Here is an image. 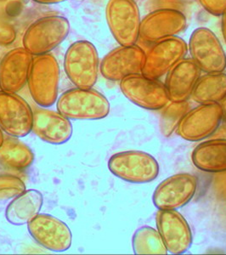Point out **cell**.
<instances>
[{"mask_svg":"<svg viewBox=\"0 0 226 255\" xmlns=\"http://www.w3.org/2000/svg\"><path fill=\"white\" fill-rule=\"evenodd\" d=\"M57 112L70 120H100L109 115L110 102L97 90L73 88L56 101Z\"/></svg>","mask_w":226,"mask_h":255,"instance_id":"1","label":"cell"},{"mask_svg":"<svg viewBox=\"0 0 226 255\" xmlns=\"http://www.w3.org/2000/svg\"><path fill=\"white\" fill-rule=\"evenodd\" d=\"M32 131L44 142L58 145L69 141L73 128L70 119L59 112L39 108L33 112Z\"/></svg>","mask_w":226,"mask_h":255,"instance_id":"18","label":"cell"},{"mask_svg":"<svg viewBox=\"0 0 226 255\" xmlns=\"http://www.w3.org/2000/svg\"><path fill=\"white\" fill-rule=\"evenodd\" d=\"M27 230L40 246L49 251L63 253L72 246L73 235L69 227L53 215L38 214L27 224Z\"/></svg>","mask_w":226,"mask_h":255,"instance_id":"14","label":"cell"},{"mask_svg":"<svg viewBox=\"0 0 226 255\" xmlns=\"http://www.w3.org/2000/svg\"><path fill=\"white\" fill-rule=\"evenodd\" d=\"M33 112L16 93L0 90V128L9 136L22 138L32 132Z\"/></svg>","mask_w":226,"mask_h":255,"instance_id":"11","label":"cell"},{"mask_svg":"<svg viewBox=\"0 0 226 255\" xmlns=\"http://www.w3.org/2000/svg\"><path fill=\"white\" fill-rule=\"evenodd\" d=\"M192 159L202 171L216 174L226 172V139L212 138L200 143L193 150Z\"/></svg>","mask_w":226,"mask_h":255,"instance_id":"21","label":"cell"},{"mask_svg":"<svg viewBox=\"0 0 226 255\" xmlns=\"http://www.w3.org/2000/svg\"><path fill=\"white\" fill-rule=\"evenodd\" d=\"M201 71L192 58H184L172 68L166 77L165 88L169 102L187 101L201 77Z\"/></svg>","mask_w":226,"mask_h":255,"instance_id":"19","label":"cell"},{"mask_svg":"<svg viewBox=\"0 0 226 255\" xmlns=\"http://www.w3.org/2000/svg\"><path fill=\"white\" fill-rule=\"evenodd\" d=\"M61 71L51 54L37 55L32 61L27 85L30 95L40 108H49L58 99Z\"/></svg>","mask_w":226,"mask_h":255,"instance_id":"2","label":"cell"},{"mask_svg":"<svg viewBox=\"0 0 226 255\" xmlns=\"http://www.w3.org/2000/svg\"><path fill=\"white\" fill-rule=\"evenodd\" d=\"M44 204V197L35 189L25 190L12 199L6 208L5 217L13 226L27 225L40 213Z\"/></svg>","mask_w":226,"mask_h":255,"instance_id":"20","label":"cell"},{"mask_svg":"<svg viewBox=\"0 0 226 255\" xmlns=\"http://www.w3.org/2000/svg\"><path fill=\"white\" fill-rule=\"evenodd\" d=\"M220 103L200 104L189 110L178 125L179 136L188 141H199L212 136L222 122Z\"/></svg>","mask_w":226,"mask_h":255,"instance_id":"10","label":"cell"},{"mask_svg":"<svg viewBox=\"0 0 226 255\" xmlns=\"http://www.w3.org/2000/svg\"><path fill=\"white\" fill-rule=\"evenodd\" d=\"M191 96L199 104L220 103L226 97V73H211L201 76Z\"/></svg>","mask_w":226,"mask_h":255,"instance_id":"22","label":"cell"},{"mask_svg":"<svg viewBox=\"0 0 226 255\" xmlns=\"http://www.w3.org/2000/svg\"><path fill=\"white\" fill-rule=\"evenodd\" d=\"M64 69L75 87L90 89L98 79L100 61L96 46L90 41L79 40L65 54Z\"/></svg>","mask_w":226,"mask_h":255,"instance_id":"3","label":"cell"},{"mask_svg":"<svg viewBox=\"0 0 226 255\" xmlns=\"http://www.w3.org/2000/svg\"><path fill=\"white\" fill-rule=\"evenodd\" d=\"M132 246L135 255H167L168 253L159 232L151 226H141L135 231Z\"/></svg>","mask_w":226,"mask_h":255,"instance_id":"24","label":"cell"},{"mask_svg":"<svg viewBox=\"0 0 226 255\" xmlns=\"http://www.w3.org/2000/svg\"><path fill=\"white\" fill-rule=\"evenodd\" d=\"M108 165L115 176L133 184L151 182L159 174L157 159L150 153L137 150L113 154Z\"/></svg>","mask_w":226,"mask_h":255,"instance_id":"5","label":"cell"},{"mask_svg":"<svg viewBox=\"0 0 226 255\" xmlns=\"http://www.w3.org/2000/svg\"><path fill=\"white\" fill-rule=\"evenodd\" d=\"M198 180L194 174L180 173L162 180L152 195L157 209L177 210L186 206L197 192Z\"/></svg>","mask_w":226,"mask_h":255,"instance_id":"12","label":"cell"},{"mask_svg":"<svg viewBox=\"0 0 226 255\" xmlns=\"http://www.w3.org/2000/svg\"><path fill=\"white\" fill-rule=\"evenodd\" d=\"M203 9L209 14L220 16L226 10V0H198Z\"/></svg>","mask_w":226,"mask_h":255,"instance_id":"28","label":"cell"},{"mask_svg":"<svg viewBox=\"0 0 226 255\" xmlns=\"http://www.w3.org/2000/svg\"><path fill=\"white\" fill-rule=\"evenodd\" d=\"M221 16H222L221 18V31H222L224 40L226 44V10L224 12L223 15Z\"/></svg>","mask_w":226,"mask_h":255,"instance_id":"32","label":"cell"},{"mask_svg":"<svg viewBox=\"0 0 226 255\" xmlns=\"http://www.w3.org/2000/svg\"><path fill=\"white\" fill-rule=\"evenodd\" d=\"M26 190L20 177L13 174H0V201L9 200Z\"/></svg>","mask_w":226,"mask_h":255,"instance_id":"26","label":"cell"},{"mask_svg":"<svg viewBox=\"0 0 226 255\" xmlns=\"http://www.w3.org/2000/svg\"><path fill=\"white\" fill-rule=\"evenodd\" d=\"M33 55L24 47L15 48L0 61V90L17 93L27 84Z\"/></svg>","mask_w":226,"mask_h":255,"instance_id":"17","label":"cell"},{"mask_svg":"<svg viewBox=\"0 0 226 255\" xmlns=\"http://www.w3.org/2000/svg\"><path fill=\"white\" fill-rule=\"evenodd\" d=\"M156 224L168 253L183 255L191 249L192 229L180 213L174 209H158Z\"/></svg>","mask_w":226,"mask_h":255,"instance_id":"15","label":"cell"},{"mask_svg":"<svg viewBox=\"0 0 226 255\" xmlns=\"http://www.w3.org/2000/svg\"><path fill=\"white\" fill-rule=\"evenodd\" d=\"M188 50L192 59L204 73H223L226 68V54L215 32L207 27L192 32Z\"/></svg>","mask_w":226,"mask_h":255,"instance_id":"8","label":"cell"},{"mask_svg":"<svg viewBox=\"0 0 226 255\" xmlns=\"http://www.w3.org/2000/svg\"><path fill=\"white\" fill-rule=\"evenodd\" d=\"M188 52V45L180 37L158 41L145 52L141 73L151 79H159L183 59Z\"/></svg>","mask_w":226,"mask_h":255,"instance_id":"7","label":"cell"},{"mask_svg":"<svg viewBox=\"0 0 226 255\" xmlns=\"http://www.w3.org/2000/svg\"><path fill=\"white\" fill-rule=\"evenodd\" d=\"M149 3L154 9H171L182 11L186 6L184 0H149Z\"/></svg>","mask_w":226,"mask_h":255,"instance_id":"29","label":"cell"},{"mask_svg":"<svg viewBox=\"0 0 226 255\" xmlns=\"http://www.w3.org/2000/svg\"><path fill=\"white\" fill-rule=\"evenodd\" d=\"M34 162L32 149L15 137L4 139L0 147V162L15 169H25Z\"/></svg>","mask_w":226,"mask_h":255,"instance_id":"23","label":"cell"},{"mask_svg":"<svg viewBox=\"0 0 226 255\" xmlns=\"http://www.w3.org/2000/svg\"><path fill=\"white\" fill-rule=\"evenodd\" d=\"M22 1L23 0H0V4L8 15H14L20 10Z\"/></svg>","mask_w":226,"mask_h":255,"instance_id":"30","label":"cell"},{"mask_svg":"<svg viewBox=\"0 0 226 255\" xmlns=\"http://www.w3.org/2000/svg\"><path fill=\"white\" fill-rule=\"evenodd\" d=\"M69 32V20L67 18L61 15L44 16L27 27L22 44L32 55H45L59 46Z\"/></svg>","mask_w":226,"mask_h":255,"instance_id":"4","label":"cell"},{"mask_svg":"<svg viewBox=\"0 0 226 255\" xmlns=\"http://www.w3.org/2000/svg\"><path fill=\"white\" fill-rule=\"evenodd\" d=\"M106 18L113 38L120 45L136 44L139 39L141 19L134 0H109Z\"/></svg>","mask_w":226,"mask_h":255,"instance_id":"6","label":"cell"},{"mask_svg":"<svg viewBox=\"0 0 226 255\" xmlns=\"http://www.w3.org/2000/svg\"><path fill=\"white\" fill-rule=\"evenodd\" d=\"M119 86L126 98L147 110L162 109L169 102L165 85L142 73L126 77L120 81Z\"/></svg>","mask_w":226,"mask_h":255,"instance_id":"9","label":"cell"},{"mask_svg":"<svg viewBox=\"0 0 226 255\" xmlns=\"http://www.w3.org/2000/svg\"><path fill=\"white\" fill-rule=\"evenodd\" d=\"M186 15L180 10L154 9L143 18L139 28V39L155 44L166 38L176 37L186 28Z\"/></svg>","mask_w":226,"mask_h":255,"instance_id":"13","label":"cell"},{"mask_svg":"<svg viewBox=\"0 0 226 255\" xmlns=\"http://www.w3.org/2000/svg\"><path fill=\"white\" fill-rule=\"evenodd\" d=\"M36 3H43V4H55V3H62L67 0H32Z\"/></svg>","mask_w":226,"mask_h":255,"instance_id":"33","label":"cell"},{"mask_svg":"<svg viewBox=\"0 0 226 255\" xmlns=\"http://www.w3.org/2000/svg\"><path fill=\"white\" fill-rule=\"evenodd\" d=\"M145 52L136 44L117 47L105 55L100 71L105 79L120 82L126 77L141 73Z\"/></svg>","mask_w":226,"mask_h":255,"instance_id":"16","label":"cell"},{"mask_svg":"<svg viewBox=\"0 0 226 255\" xmlns=\"http://www.w3.org/2000/svg\"><path fill=\"white\" fill-rule=\"evenodd\" d=\"M190 110V104L186 102H171L162 108L160 118V129L162 135L169 137L176 130L180 120Z\"/></svg>","mask_w":226,"mask_h":255,"instance_id":"25","label":"cell"},{"mask_svg":"<svg viewBox=\"0 0 226 255\" xmlns=\"http://www.w3.org/2000/svg\"><path fill=\"white\" fill-rule=\"evenodd\" d=\"M213 139H226V121L222 120L221 125L215 131V133L212 135Z\"/></svg>","mask_w":226,"mask_h":255,"instance_id":"31","label":"cell"},{"mask_svg":"<svg viewBox=\"0 0 226 255\" xmlns=\"http://www.w3.org/2000/svg\"><path fill=\"white\" fill-rule=\"evenodd\" d=\"M4 135H3V130L1 129V128H0V147H1V145H3V141H4Z\"/></svg>","mask_w":226,"mask_h":255,"instance_id":"35","label":"cell"},{"mask_svg":"<svg viewBox=\"0 0 226 255\" xmlns=\"http://www.w3.org/2000/svg\"><path fill=\"white\" fill-rule=\"evenodd\" d=\"M16 38V31L8 20L0 17V46H8L13 44Z\"/></svg>","mask_w":226,"mask_h":255,"instance_id":"27","label":"cell"},{"mask_svg":"<svg viewBox=\"0 0 226 255\" xmlns=\"http://www.w3.org/2000/svg\"><path fill=\"white\" fill-rule=\"evenodd\" d=\"M220 105H221V110H222V118H223L222 120L226 121V97L220 102Z\"/></svg>","mask_w":226,"mask_h":255,"instance_id":"34","label":"cell"}]
</instances>
